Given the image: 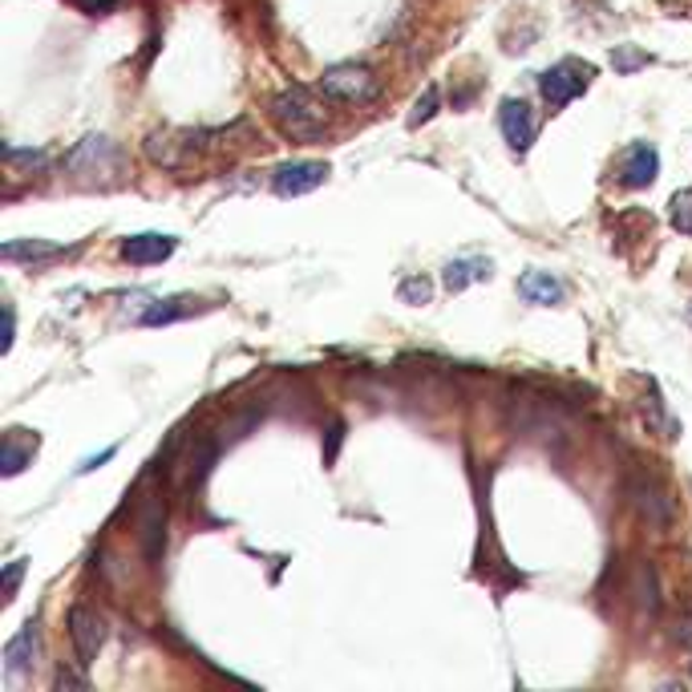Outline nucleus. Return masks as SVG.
<instances>
[{
	"label": "nucleus",
	"mask_w": 692,
	"mask_h": 692,
	"mask_svg": "<svg viewBox=\"0 0 692 692\" xmlns=\"http://www.w3.org/2000/svg\"><path fill=\"white\" fill-rule=\"evenodd\" d=\"M272 122L292 142H320L324 130H328V114L304 85H288V90L272 97Z\"/></svg>",
	"instance_id": "obj_1"
},
{
	"label": "nucleus",
	"mask_w": 692,
	"mask_h": 692,
	"mask_svg": "<svg viewBox=\"0 0 692 692\" xmlns=\"http://www.w3.org/2000/svg\"><path fill=\"white\" fill-rule=\"evenodd\" d=\"M624 494H627V503L639 510V519L648 522L653 531H672L677 503H672V494L665 491V482L653 478V474H632V478L624 482Z\"/></svg>",
	"instance_id": "obj_2"
},
{
	"label": "nucleus",
	"mask_w": 692,
	"mask_h": 692,
	"mask_svg": "<svg viewBox=\"0 0 692 692\" xmlns=\"http://www.w3.org/2000/svg\"><path fill=\"white\" fill-rule=\"evenodd\" d=\"M377 73L369 66L357 61H341L320 73V94L333 97V102H373L377 97Z\"/></svg>",
	"instance_id": "obj_3"
},
{
	"label": "nucleus",
	"mask_w": 692,
	"mask_h": 692,
	"mask_svg": "<svg viewBox=\"0 0 692 692\" xmlns=\"http://www.w3.org/2000/svg\"><path fill=\"white\" fill-rule=\"evenodd\" d=\"M591 78H596V66H587V61H575V57H563L560 66H551L543 78H539V90H543L546 106L563 109V106H572L579 94H587Z\"/></svg>",
	"instance_id": "obj_4"
},
{
	"label": "nucleus",
	"mask_w": 692,
	"mask_h": 692,
	"mask_svg": "<svg viewBox=\"0 0 692 692\" xmlns=\"http://www.w3.org/2000/svg\"><path fill=\"white\" fill-rule=\"evenodd\" d=\"M106 620L94 612V608H85V603H73L69 608V639H73V653H78V665L90 668L102 656L106 648Z\"/></svg>",
	"instance_id": "obj_5"
},
{
	"label": "nucleus",
	"mask_w": 692,
	"mask_h": 692,
	"mask_svg": "<svg viewBox=\"0 0 692 692\" xmlns=\"http://www.w3.org/2000/svg\"><path fill=\"white\" fill-rule=\"evenodd\" d=\"M328 183V162H312V159H300V162H284L272 171V191L280 195V199H300V195H312L316 187Z\"/></svg>",
	"instance_id": "obj_6"
},
{
	"label": "nucleus",
	"mask_w": 692,
	"mask_h": 692,
	"mask_svg": "<svg viewBox=\"0 0 692 692\" xmlns=\"http://www.w3.org/2000/svg\"><path fill=\"white\" fill-rule=\"evenodd\" d=\"M498 130H503L506 147L515 150V154H527L534 147L539 126H534V114L522 97H506L503 106H498Z\"/></svg>",
	"instance_id": "obj_7"
},
{
	"label": "nucleus",
	"mask_w": 692,
	"mask_h": 692,
	"mask_svg": "<svg viewBox=\"0 0 692 692\" xmlns=\"http://www.w3.org/2000/svg\"><path fill=\"white\" fill-rule=\"evenodd\" d=\"M37 656H41V627L28 620V624L4 644V680L28 677V672L37 668Z\"/></svg>",
	"instance_id": "obj_8"
},
{
	"label": "nucleus",
	"mask_w": 692,
	"mask_h": 692,
	"mask_svg": "<svg viewBox=\"0 0 692 692\" xmlns=\"http://www.w3.org/2000/svg\"><path fill=\"white\" fill-rule=\"evenodd\" d=\"M656 174H660V150L653 142H632L624 150V162H620V183L632 191H644L656 183Z\"/></svg>",
	"instance_id": "obj_9"
},
{
	"label": "nucleus",
	"mask_w": 692,
	"mask_h": 692,
	"mask_svg": "<svg viewBox=\"0 0 692 692\" xmlns=\"http://www.w3.org/2000/svg\"><path fill=\"white\" fill-rule=\"evenodd\" d=\"M114 166H118V150L106 134H90L66 154V171H114Z\"/></svg>",
	"instance_id": "obj_10"
},
{
	"label": "nucleus",
	"mask_w": 692,
	"mask_h": 692,
	"mask_svg": "<svg viewBox=\"0 0 692 692\" xmlns=\"http://www.w3.org/2000/svg\"><path fill=\"white\" fill-rule=\"evenodd\" d=\"M174 247H178L174 235H154V231H147V235H130V240L122 243V260L134 267H150V264L171 260Z\"/></svg>",
	"instance_id": "obj_11"
},
{
	"label": "nucleus",
	"mask_w": 692,
	"mask_h": 692,
	"mask_svg": "<svg viewBox=\"0 0 692 692\" xmlns=\"http://www.w3.org/2000/svg\"><path fill=\"white\" fill-rule=\"evenodd\" d=\"M138 531H142V551H147V560L162 563V551H166V506H162L159 498H147V503H142Z\"/></svg>",
	"instance_id": "obj_12"
},
{
	"label": "nucleus",
	"mask_w": 692,
	"mask_h": 692,
	"mask_svg": "<svg viewBox=\"0 0 692 692\" xmlns=\"http://www.w3.org/2000/svg\"><path fill=\"white\" fill-rule=\"evenodd\" d=\"M519 296L527 300V304H563V296H567V288H563L560 276H551V272H539V267H531V272H522L519 276Z\"/></svg>",
	"instance_id": "obj_13"
},
{
	"label": "nucleus",
	"mask_w": 692,
	"mask_h": 692,
	"mask_svg": "<svg viewBox=\"0 0 692 692\" xmlns=\"http://www.w3.org/2000/svg\"><path fill=\"white\" fill-rule=\"evenodd\" d=\"M33 453H37V434L9 429V434H4V446H0V470H4V478H16V474L33 462Z\"/></svg>",
	"instance_id": "obj_14"
},
{
	"label": "nucleus",
	"mask_w": 692,
	"mask_h": 692,
	"mask_svg": "<svg viewBox=\"0 0 692 692\" xmlns=\"http://www.w3.org/2000/svg\"><path fill=\"white\" fill-rule=\"evenodd\" d=\"M494 276V264L491 260H478V255H470V260H450L446 272H441V284L450 288V292H462L470 284H482Z\"/></svg>",
	"instance_id": "obj_15"
},
{
	"label": "nucleus",
	"mask_w": 692,
	"mask_h": 692,
	"mask_svg": "<svg viewBox=\"0 0 692 692\" xmlns=\"http://www.w3.org/2000/svg\"><path fill=\"white\" fill-rule=\"evenodd\" d=\"M0 255L9 260V264H37V260H54L61 255V247L49 240H9L0 247Z\"/></svg>",
	"instance_id": "obj_16"
},
{
	"label": "nucleus",
	"mask_w": 692,
	"mask_h": 692,
	"mask_svg": "<svg viewBox=\"0 0 692 692\" xmlns=\"http://www.w3.org/2000/svg\"><path fill=\"white\" fill-rule=\"evenodd\" d=\"M632 596L644 612H660V584H656V567L653 563H639L636 575H632Z\"/></svg>",
	"instance_id": "obj_17"
},
{
	"label": "nucleus",
	"mask_w": 692,
	"mask_h": 692,
	"mask_svg": "<svg viewBox=\"0 0 692 692\" xmlns=\"http://www.w3.org/2000/svg\"><path fill=\"white\" fill-rule=\"evenodd\" d=\"M178 147H183V142H171V138H162V134H150L147 138V154L154 166H178V162H183Z\"/></svg>",
	"instance_id": "obj_18"
},
{
	"label": "nucleus",
	"mask_w": 692,
	"mask_h": 692,
	"mask_svg": "<svg viewBox=\"0 0 692 692\" xmlns=\"http://www.w3.org/2000/svg\"><path fill=\"white\" fill-rule=\"evenodd\" d=\"M397 300L401 304H429V300H434V284H429L426 276H405V280L397 284Z\"/></svg>",
	"instance_id": "obj_19"
},
{
	"label": "nucleus",
	"mask_w": 692,
	"mask_h": 692,
	"mask_svg": "<svg viewBox=\"0 0 692 692\" xmlns=\"http://www.w3.org/2000/svg\"><path fill=\"white\" fill-rule=\"evenodd\" d=\"M648 61H653V57L648 54H639L636 45H615L612 49V66H615V73H636V69H644L648 66Z\"/></svg>",
	"instance_id": "obj_20"
},
{
	"label": "nucleus",
	"mask_w": 692,
	"mask_h": 692,
	"mask_svg": "<svg viewBox=\"0 0 692 692\" xmlns=\"http://www.w3.org/2000/svg\"><path fill=\"white\" fill-rule=\"evenodd\" d=\"M441 109V90L438 85H426V94L413 102V114H410V126H426L434 114Z\"/></svg>",
	"instance_id": "obj_21"
},
{
	"label": "nucleus",
	"mask_w": 692,
	"mask_h": 692,
	"mask_svg": "<svg viewBox=\"0 0 692 692\" xmlns=\"http://www.w3.org/2000/svg\"><path fill=\"white\" fill-rule=\"evenodd\" d=\"M668 207H672V227L692 240V191H677Z\"/></svg>",
	"instance_id": "obj_22"
},
{
	"label": "nucleus",
	"mask_w": 692,
	"mask_h": 692,
	"mask_svg": "<svg viewBox=\"0 0 692 692\" xmlns=\"http://www.w3.org/2000/svg\"><path fill=\"white\" fill-rule=\"evenodd\" d=\"M4 159H9V166H28V171H45L54 162L45 150H16V147H4Z\"/></svg>",
	"instance_id": "obj_23"
},
{
	"label": "nucleus",
	"mask_w": 692,
	"mask_h": 692,
	"mask_svg": "<svg viewBox=\"0 0 692 692\" xmlns=\"http://www.w3.org/2000/svg\"><path fill=\"white\" fill-rule=\"evenodd\" d=\"M178 304H187V300H162V308H150L147 316H142V324H171V320H178L187 312V308Z\"/></svg>",
	"instance_id": "obj_24"
},
{
	"label": "nucleus",
	"mask_w": 692,
	"mask_h": 692,
	"mask_svg": "<svg viewBox=\"0 0 692 692\" xmlns=\"http://www.w3.org/2000/svg\"><path fill=\"white\" fill-rule=\"evenodd\" d=\"M341 441H345V422H333V426H328V441H324V466H333L336 462Z\"/></svg>",
	"instance_id": "obj_25"
},
{
	"label": "nucleus",
	"mask_w": 692,
	"mask_h": 692,
	"mask_svg": "<svg viewBox=\"0 0 692 692\" xmlns=\"http://www.w3.org/2000/svg\"><path fill=\"white\" fill-rule=\"evenodd\" d=\"M28 560H13L9 567H4V599L16 596V584H21V575H25Z\"/></svg>",
	"instance_id": "obj_26"
},
{
	"label": "nucleus",
	"mask_w": 692,
	"mask_h": 692,
	"mask_svg": "<svg viewBox=\"0 0 692 692\" xmlns=\"http://www.w3.org/2000/svg\"><path fill=\"white\" fill-rule=\"evenodd\" d=\"M114 453H118V446H109V450H102V453H97V458H85V462H81V466H78V474H94L97 466H106V462H109V458H114Z\"/></svg>",
	"instance_id": "obj_27"
},
{
	"label": "nucleus",
	"mask_w": 692,
	"mask_h": 692,
	"mask_svg": "<svg viewBox=\"0 0 692 692\" xmlns=\"http://www.w3.org/2000/svg\"><path fill=\"white\" fill-rule=\"evenodd\" d=\"M13 336H16V312L13 304H4V353L13 348Z\"/></svg>",
	"instance_id": "obj_28"
},
{
	"label": "nucleus",
	"mask_w": 692,
	"mask_h": 692,
	"mask_svg": "<svg viewBox=\"0 0 692 692\" xmlns=\"http://www.w3.org/2000/svg\"><path fill=\"white\" fill-rule=\"evenodd\" d=\"M57 689H85V680L66 672V668H57Z\"/></svg>",
	"instance_id": "obj_29"
},
{
	"label": "nucleus",
	"mask_w": 692,
	"mask_h": 692,
	"mask_svg": "<svg viewBox=\"0 0 692 692\" xmlns=\"http://www.w3.org/2000/svg\"><path fill=\"white\" fill-rule=\"evenodd\" d=\"M81 9H90V16H102V13H109L114 9V0H78Z\"/></svg>",
	"instance_id": "obj_30"
}]
</instances>
